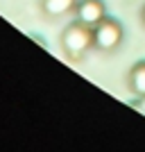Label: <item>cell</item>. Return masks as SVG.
Returning <instances> with one entry per match:
<instances>
[{
    "label": "cell",
    "instance_id": "1",
    "mask_svg": "<svg viewBox=\"0 0 145 152\" xmlns=\"http://www.w3.org/2000/svg\"><path fill=\"white\" fill-rule=\"evenodd\" d=\"M61 48L70 59L84 57L91 48H95L93 45V27L86 25V23H79V20L68 25L61 34Z\"/></svg>",
    "mask_w": 145,
    "mask_h": 152
},
{
    "label": "cell",
    "instance_id": "2",
    "mask_svg": "<svg viewBox=\"0 0 145 152\" xmlns=\"http://www.w3.org/2000/svg\"><path fill=\"white\" fill-rule=\"evenodd\" d=\"M122 41V25L114 18H102L93 27V45L102 52H114Z\"/></svg>",
    "mask_w": 145,
    "mask_h": 152
},
{
    "label": "cell",
    "instance_id": "3",
    "mask_svg": "<svg viewBox=\"0 0 145 152\" xmlns=\"http://www.w3.org/2000/svg\"><path fill=\"white\" fill-rule=\"evenodd\" d=\"M75 16L79 23L95 27L102 18H107V7L102 0H79L75 7Z\"/></svg>",
    "mask_w": 145,
    "mask_h": 152
},
{
    "label": "cell",
    "instance_id": "4",
    "mask_svg": "<svg viewBox=\"0 0 145 152\" xmlns=\"http://www.w3.org/2000/svg\"><path fill=\"white\" fill-rule=\"evenodd\" d=\"M77 2L79 0H41V9H43L45 16L59 18V16H66V14L75 12Z\"/></svg>",
    "mask_w": 145,
    "mask_h": 152
},
{
    "label": "cell",
    "instance_id": "5",
    "mask_svg": "<svg viewBox=\"0 0 145 152\" xmlns=\"http://www.w3.org/2000/svg\"><path fill=\"white\" fill-rule=\"evenodd\" d=\"M129 89L138 98H145V61L134 64L129 70Z\"/></svg>",
    "mask_w": 145,
    "mask_h": 152
},
{
    "label": "cell",
    "instance_id": "6",
    "mask_svg": "<svg viewBox=\"0 0 145 152\" xmlns=\"http://www.w3.org/2000/svg\"><path fill=\"white\" fill-rule=\"evenodd\" d=\"M143 23H145V7H143Z\"/></svg>",
    "mask_w": 145,
    "mask_h": 152
}]
</instances>
